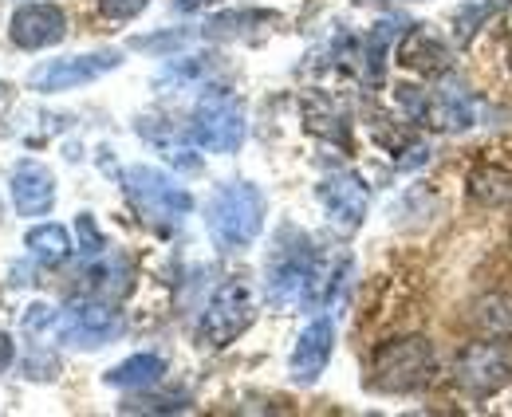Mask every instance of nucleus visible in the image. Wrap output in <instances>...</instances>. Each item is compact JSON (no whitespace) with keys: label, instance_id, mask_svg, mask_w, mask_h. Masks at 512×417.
<instances>
[{"label":"nucleus","instance_id":"obj_26","mask_svg":"<svg viewBox=\"0 0 512 417\" xmlns=\"http://www.w3.org/2000/svg\"><path fill=\"white\" fill-rule=\"evenodd\" d=\"M150 0H99V12L107 20H134Z\"/></svg>","mask_w":512,"mask_h":417},{"label":"nucleus","instance_id":"obj_3","mask_svg":"<svg viewBox=\"0 0 512 417\" xmlns=\"http://www.w3.org/2000/svg\"><path fill=\"white\" fill-rule=\"evenodd\" d=\"M123 189H127V201L138 209V217L154 229H174L193 213L190 189L154 166H130L123 174Z\"/></svg>","mask_w":512,"mask_h":417},{"label":"nucleus","instance_id":"obj_13","mask_svg":"<svg viewBox=\"0 0 512 417\" xmlns=\"http://www.w3.org/2000/svg\"><path fill=\"white\" fill-rule=\"evenodd\" d=\"M79 280H83V296L119 303V299L130 296V288H134V268H130L127 256L99 252V256H91V264L83 268Z\"/></svg>","mask_w":512,"mask_h":417},{"label":"nucleus","instance_id":"obj_7","mask_svg":"<svg viewBox=\"0 0 512 417\" xmlns=\"http://www.w3.org/2000/svg\"><path fill=\"white\" fill-rule=\"evenodd\" d=\"M123 63V52L103 48V52H87V56H64V60H48L28 71V87L40 95H60V91H75L87 87L95 79H103L107 71H115Z\"/></svg>","mask_w":512,"mask_h":417},{"label":"nucleus","instance_id":"obj_23","mask_svg":"<svg viewBox=\"0 0 512 417\" xmlns=\"http://www.w3.org/2000/svg\"><path fill=\"white\" fill-rule=\"evenodd\" d=\"M75 233H79V244H75V248H79L87 260L99 256V252H107V237L99 233V225H95L91 213H79V217H75Z\"/></svg>","mask_w":512,"mask_h":417},{"label":"nucleus","instance_id":"obj_6","mask_svg":"<svg viewBox=\"0 0 512 417\" xmlns=\"http://www.w3.org/2000/svg\"><path fill=\"white\" fill-rule=\"evenodd\" d=\"M56 335L64 339L67 347L95 351V347H107V343H115L123 335V315L107 299H75L67 311H60Z\"/></svg>","mask_w":512,"mask_h":417},{"label":"nucleus","instance_id":"obj_14","mask_svg":"<svg viewBox=\"0 0 512 417\" xmlns=\"http://www.w3.org/2000/svg\"><path fill=\"white\" fill-rule=\"evenodd\" d=\"M426 126L434 130H446V134H457V130H469L477 122V111H473V99L461 83H446L442 91H434L426 99V115H422Z\"/></svg>","mask_w":512,"mask_h":417},{"label":"nucleus","instance_id":"obj_10","mask_svg":"<svg viewBox=\"0 0 512 417\" xmlns=\"http://www.w3.org/2000/svg\"><path fill=\"white\" fill-rule=\"evenodd\" d=\"M67 36V16L56 4H24L8 20V40L24 52H44L56 48Z\"/></svg>","mask_w":512,"mask_h":417},{"label":"nucleus","instance_id":"obj_9","mask_svg":"<svg viewBox=\"0 0 512 417\" xmlns=\"http://www.w3.org/2000/svg\"><path fill=\"white\" fill-rule=\"evenodd\" d=\"M320 205L323 213H327V221L339 229V233H355L359 225H363V217H367V209H371V193H367V185L359 174H327L320 181Z\"/></svg>","mask_w":512,"mask_h":417},{"label":"nucleus","instance_id":"obj_11","mask_svg":"<svg viewBox=\"0 0 512 417\" xmlns=\"http://www.w3.org/2000/svg\"><path fill=\"white\" fill-rule=\"evenodd\" d=\"M331 351H335V327H331V319H312V323L300 331L296 351H292V362H288L292 382L312 386L323 370H327Z\"/></svg>","mask_w":512,"mask_h":417},{"label":"nucleus","instance_id":"obj_19","mask_svg":"<svg viewBox=\"0 0 512 417\" xmlns=\"http://www.w3.org/2000/svg\"><path fill=\"white\" fill-rule=\"evenodd\" d=\"M276 16L272 12H260V8H241V12H225V16H213L201 32L209 36V40H229V36H245L249 28H264V24H272Z\"/></svg>","mask_w":512,"mask_h":417},{"label":"nucleus","instance_id":"obj_28","mask_svg":"<svg viewBox=\"0 0 512 417\" xmlns=\"http://www.w3.org/2000/svg\"><path fill=\"white\" fill-rule=\"evenodd\" d=\"M12 355H16V347H12V335H8V331H0V374L12 366Z\"/></svg>","mask_w":512,"mask_h":417},{"label":"nucleus","instance_id":"obj_27","mask_svg":"<svg viewBox=\"0 0 512 417\" xmlns=\"http://www.w3.org/2000/svg\"><path fill=\"white\" fill-rule=\"evenodd\" d=\"M213 4H221V0H174V12L193 16V12H205V8H213Z\"/></svg>","mask_w":512,"mask_h":417},{"label":"nucleus","instance_id":"obj_16","mask_svg":"<svg viewBox=\"0 0 512 417\" xmlns=\"http://www.w3.org/2000/svg\"><path fill=\"white\" fill-rule=\"evenodd\" d=\"M217 71V56H174L158 75H154V87L158 91H190L209 83Z\"/></svg>","mask_w":512,"mask_h":417},{"label":"nucleus","instance_id":"obj_17","mask_svg":"<svg viewBox=\"0 0 512 417\" xmlns=\"http://www.w3.org/2000/svg\"><path fill=\"white\" fill-rule=\"evenodd\" d=\"M162 374H166V358L162 355H130L127 362L111 366L103 374V382L119 386V390H150V386L162 382Z\"/></svg>","mask_w":512,"mask_h":417},{"label":"nucleus","instance_id":"obj_20","mask_svg":"<svg viewBox=\"0 0 512 417\" xmlns=\"http://www.w3.org/2000/svg\"><path fill=\"white\" fill-rule=\"evenodd\" d=\"M398 32H402V20H398V16L379 20V24L371 28V36H367V75H371V79H383V56Z\"/></svg>","mask_w":512,"mask_h":417},{"label":"nucleus","instance_id":"obj_15","mask_svg":"<svg viewBox=\"0 0 512 417\" xmlns=\"http://www.w3.org/2000/svg\"><path fill=\"white\" fill-rule=\"evenodd\" d=\"M398 63L422 75H446L449 71V48L430 32V28H410L398 44Z\"/></svg>","mask_w":512,"mask_h":417},{"label":"nucleus","instance_id":"obj_18","mask_svg":"<svg viewBox=\"0 0 512 417\" xmlns=\"http://www.w3.org/2000/svg\"><path fill=\"white\" fill-rule=\"evenodd\" d=\"M28 252H32V260H40V264H48V268H56V264H64L67 256H71V233H67L64 225H52V221H44V225H32L28 229Z\"/></svg>","mask_w":512,"mask_h":417},{"label":"nucleus","instance_id":"obj_25","mask_svg":"<svg viewBox=\"0 0 512 417\" xmlns=\"http://www.w3.org/2000/svg\"><path fill=\"white\" fill-rule=\"evenodd\" d=\"M190 40V32H166V36H142V40H134V48L138 52H178Z\"/></svg>","mask_w":512,"mask_h":417},{"label":"nucleus","instance_id":"obj_22","mask_svg":"<svg viewBox=\"0 0 512 417\" xmlns=\"http://www.w3.org/2000/svg\"><path fill=\"white\" fill-rule=\"evenodd\" d=\"M477 323H481L489 335H509L512 331V307L505 303V299H485V303H481Z\"/></svg>","mask_w":512,"mask_h":417},{"label":"nucleus","instance_id":"obj_24","mask_svg":"<svg viewBox=\"0 0 512 417\" xmlns=\"http://www.w3.org/2000/svg\"><path fill=\"white\" fill-rule=\"evenodd\" d=\"M56 323H60V311H56L52 303H32V307L24 311V331H28V335L56 331Z\"/></svg>","mask_w":512,"mask_h":417},{"label":"nucleus","instance_id":"obj_12","mask_svg":"<svg viewBox=\"0 0 512 417\" xmlns=\"http://www.w3.org/2000/svg\"><path fill=\"white\" fill-rule=\"evenodd\" d=\"M12 205L20 217H48L56 209V178L40 162H20L12 170Z\"/></svg>","mask_w":512,"mask_h":417},{"label":"nucleus","instance_id":"obj_29","mask_svg":"<svg viewBox=\"0 0 512 417\" xmlns=\"http://www.w3.org/2000/svg\"><path fill=\"white\" fill-rule=\"evenodd\" d=\"M8 103H12V91H8V83H0V119H4V111H8Z\"/></svg>","mask_w":512,"mask_h":417},{"label":"nucleus","instance_id":"obj_21","mask_svg":"<svg viewBox=\"0 0 512 417\" xmlns=\"http://www.w3.org/2000/svg\"><path fill=\"white\" fill-rule=\"evenodd\" d=\"M119 410H123V414H182V410H190V398H186V394H170V398H130Z\"/></svg>","mask_w":512,"mask_h":417},{"label":"nucleus","instance_id":"obj_2","mask_svg":"<svg viewBox=\"0 0 512 417\" xmlns=\"http://www.w3.org/2000/svg\"><path fill=\"white\" fill-rule=\"evenodd\" d=\"M438 374L434 343L422 335L390 339L371 358V386L383 394H414Z\"/></svg>","mask_w":512,"mask_h":417},{"label":"nucleus","instance_id":"obj_5","mask_svg":"<svg viewBox=\"0 0 512 417\" xmlns=\"http://www.w3.org/2000/svg\"><path fill=\"white\" fill-rule=\"evenodd\" d=\"M190 138L209 154H233L245 142V107L233 91L209 87L193 107Z\"/></svg>","mask_w":512,"mask_h":417},{"label":"nucleus","instance_id":"obj_4","mask_svg":"<svg viewBox=\"0 0 512 417\" xmlns=\"http://www.w3.org/2000/svg\"><path fill=\"white\" fill-rule=\"evenodd\" d=\"M256 315L253 288L245 280H225L213 299L205 303L201 319H197V343L209 351H225L229 343H237Z\"/></svg>","mask_w":512,"mask_h":417},{"label":"nucleus","instance_id":"obj_1","mask_svg":"<svg viewBox=\"0 0 512 417\" xmlns=\"http://www.w3.org/2000/svg\"><path fill=\"white\" fill-rule=\"evenodd\" d=\"M264 213H268L264 193L253 181H229L209 201V217H205L209 237L217 240V248H225V252L249 248L264 229Z\"/></svg>","mask_w":512,"mask_h":417},{"label":"nucleus","instance_id":"obj_8","mask_svg":"<svg viewBox=\"0 0 512 417\" xmlns=\"http://www.w3.org/2000/svg\"><path fill=\"white\" fill-rule=\"evenodd\" d=\"M512 378V362L501 347L493 343H473L453 358V386L465 398H493L497 390H505Z\"/></svg>","mask_w":512,"mask_h":417}]
</instances>
